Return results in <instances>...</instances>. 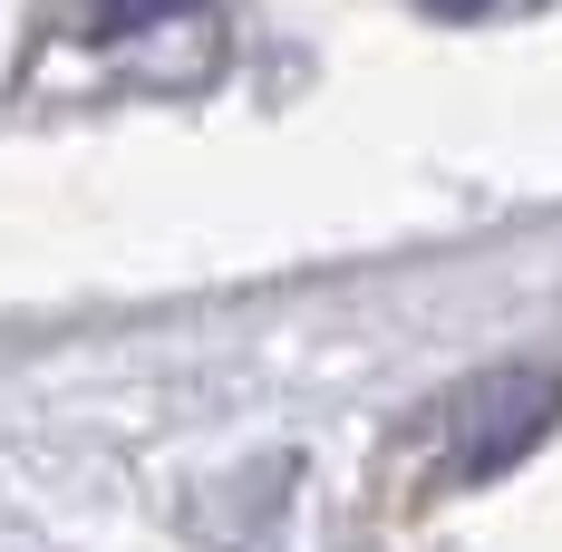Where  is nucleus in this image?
I'll use <instances>...</instances> for the list:
<instances>
[{
  "mask_svg": "<svg viewBox=\"0 0 562 552\" xmlns=\"http://www.w3.org/2000/svg\"><path fill=\"white\" fill-rule=\"evenodd\" d=\"M184 0H98V20H88V40H126V30H146V20H166Z\"/></svg>",
  "mask_w": 562,
  "mask_h": 552,
  "instance_id": "2",
  "label": "nucleus"
},
{
  "mask_svg": "<svg viewBox=\"0 0 562 552\" xmlns=\"http://www.w3.org/2000/svg\"><path fill=\"white\" fill-rule=\"evenodd\" d=\"M562 417V379L553 369H495V379L456 387L447 407H437V446H447V475L456 485H485V475H505L514 455H533L543 427Z\"/></svg>",
  "mask_w": 562,
  "mask_h": 552,
  "instance_id": "1",
  "label": "nucleus"
},
{
  "mask_svg": "<svg viewBox=\"0 0 562 552\" xmlns=\"http://www.w3.org/2000/svg\"><path fill=\"white\" fill-rule=\"evenodd\" d=\"M427 10H447V20H475V10H485V0H427Z\"/></svg>",
  "mask_w": 562,
  "mask_h": 552,
  "instance_id": "3",
  "label": "nucleus"
}]
</instances>
